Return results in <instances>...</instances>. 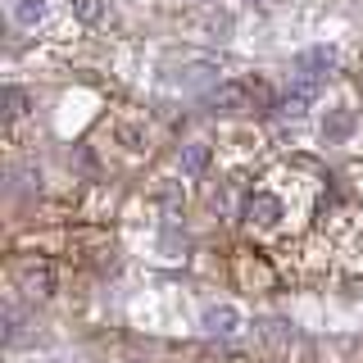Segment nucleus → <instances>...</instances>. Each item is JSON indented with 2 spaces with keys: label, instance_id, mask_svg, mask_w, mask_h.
Wrapping results in <instances>:
<instances>
[{
  "label": "nucleus",
  "instance_id": "nucleus-10",
  "mask_svg": "<svg viewBox=\"0 0 363 363\" xmlns=\"http://www.w3.org/2000/svg\"><path fill=\"white\" fill-rule=\"evenodd\" d=\"M264 336L272 340V345H281V340H291V332H286V323H268V327H264Z\"/></svg>",
  "mask_w": 363,
  "mask_h": 363
},
{
  "label": "nucleus",
  "instance_id": "nucleus-11",
  "mask_svg": "<svg viewBox=\"0 0 363 363\" xmlns=\"http://www.w3.org/2000/svg\"><path fill=\"white\" fill-rule=\"evenodd\" d=\"M259 5H264V0H259Z\"/></svg>",
  "mask_w": 363,
  "mask_h": 363
},
{
  "label": "nucleus",
  "instance_id": "nucleus-7",
  "mask_svg": "<svg viewBox=\"0 0 363 363\" xmlns=\"http://www.w3.org/2000/svg\"><path fill=\"white\" fill-rule=\"evenodd\" d=\"M204 168H209V145L204 141L186 145V150H182V173H204Z\"/></svg>",
  "mask_w": 363,
  "mask_h": 363
},
{
  "label": "nucleus",
  "instance_id": "nucleus-8",
  "mask_svg": "<svg viewBox=\"0 0 363 363\" xmlns=\"http://www.w3.org/2000/svg\"><path fill=\"white\" fill-rule=\"evenodd\" d=\"M23 113H28V91L5 86V118H23Z\"/></svg>",
  "mask_w": 363,
  "mask_h": 363
},
{
  "label": "nucleus",
  "instance_id": "nucleus-2",
  "mask_svg": "<svg viewBox=\"0 0 363 363\" xmlns=\"http://www.w3.org/2000/svg\"><path fill=\"white\" fill-rule=\"evenodd\" d=\"M245 100H250V86H236V82H223V86H213V91H204V105H209L213 113H232V109H245Z\"/></svg>",
  "mask_w": 363,
  "mask_h": 363
},
{
  "label": "nucleus",
  "instance_id": "nucleus-1",
  "mask_svg": "<svg viewBox=\"0 0 363 363\" xmlns=\"http://www.w3.org/2000/svg\"><path fill=\"white\" fill-rule=\"evenodd\" d=\"M200 323L209 336H232V332H241V309L236 304H209Z\"/></svg>",
  "mask_w": 363,
  "mask_h": 363
},
{
  "label": "nucleus",
  "instance_id": "nucleus-3",
  "mask_svg": "<svg viewBox=\"0 0 363 363\" xmlns=\"http://www.w3.org/2000/svg\"><path fill=\"white\" fill-rule=\"evenodd\" d=\"M213 82H218V64H213V60H191L177 73V86L182 91H204V86H213Z\"/></svg>",
  "mask_w": 363,
  "mask_h": 363
},
{
  "label": "nucleus",
  "instance_id": "nucleus-9",
  "mask_svg": "<svg viewBox=\"0 0 363 363\" xmlns=\"http://www.w3.org/2000/svg\"><path fill=\"white\" fill-rule=\"evenodd\" d=\"M100 9H105L100 0H77V14H82L86 23H96V18H100Z\"/></svg>",
  "mask_w": 363,
  "mask_h": 363
},
{
  "label": "nucleus",
  "instance_id": "nucleus-5",
  "mask_svg": "<svg viewBox=\"0 0 363 363\" xmlns=\"http://www.w3.org/2000/svg\"><path fill=\"white\" fill-rule=\"evenodd\" d=\"M323 136H327V141H350V136H354V113H350V109H336V113H327V123H323Z\"/></svg>",
  "mask_w": 363,
  "mask_h": 363
},
{
  "label": "nucleus",
  "instance_id": "nucleus-6",
  "mask_svg": "<svg viewBox=\"0 0 363 363\" xmlns=\"http://www.w3.org/2000/svg\"><path fill=\"white\" fill-rule=\"evenodd\" d=\"M45 0H14V9H9V14H14V23L18 28H37V23L45 18Z\"/></svg>",
  "mask_w": 363,
  "mask_h": 363
},
{
  "label": "nucleus",
  "instance_id": "nucleus-4",
  "mask_svg": "<svg viewBox=\"0 0 363 363\" xmlns=\"http://www.w3.org/2000/svg\"><path fill=\"white\" fill-rule=\"evenodd\" d=\"M277 218H281V200L277 196H255V200H250V223L277 227Z\"/></svg>",
  "mask_w": 363,
  "mask_h": 363
}]
</instances>
